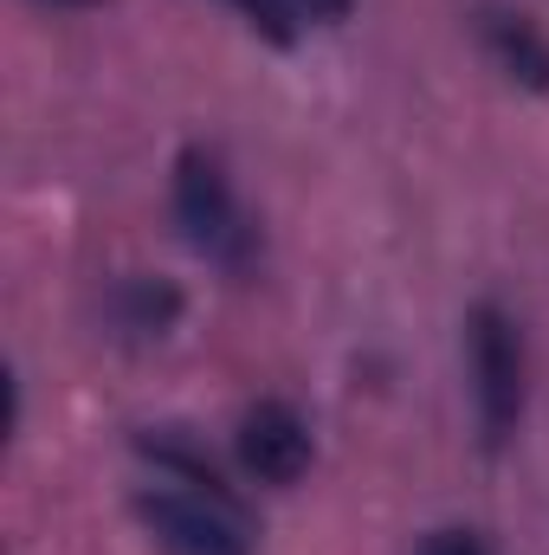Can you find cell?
Here are the masks:
<instances>
[{"mask_svg":"<svg viewBox=\"0 0 549 555\" xmlns=\"http://www.w3.org/2000/svg\"><path fill=\"white\" fill-rule=\"evenodd\" d=\"M413 555H491V550H485V537H478V530H433Z\"/></svg>","mask_w":549,"mask_h":555,"instance_id":"ba28073f","label":"cell"},{"mask_svg":"<svg viewBox=\"0 0 549 555\" xmlns=\"http://www.w3.org/2000/svg\"><path fill=\"white\" fill-rule=\"evenodd\" d=\"M227 7H233L259 39H272V46H291V39L304 33V20H297V7H291V0H227Z\"/></svg>","mask_w":549,"mask_h":555,"instance_id":"52a82bcc","label":"cell"},{"mask_svg":"<svg viewBox=\"0 0 549 555\" xmlns=\"http://www.w3.org/2000/svg\"><path fill=\"white\" fill-rule=\"evenodd\" d=\"M168 201H175L181 240H188L207 266L240 272V266L253 259L259 233L246 227V207H240V194H233V181H227V168H220L214 149H181V155H175V188H168Z\"/></svg>","mask_w":549,"mask_h":555,"instance_id":"6da1fadb","label":"cell"},{"mask_svg":"<svg viewBox=\"0 0 549 555\" xmlns=\"http://www.w3.org/2000/svg\"><path fill=\"white\" fill-rule=\"evenodd\" d=\"M233 459L253 485L266 491H291L310 459H317V439H310V420L297 414L291 401H259L240 414V433H233Z\"/></svg>","mask_w":549,"mask_h":555,"instance_id":"277c9868","label":"cell"},{"mask_svg":"<svg viewBox=\"0 0 549 555\" xmlns=\"http://www.w3.org/2000/svg\"><path fill=\"white\" fill-rule=\"evenodd\" d=\"M291 7H297V20H304V26H336V20H349V7H356V0H291Z\"/></svg>","mask_w":549,"mask_h":555,"instance_id":"9c48e42d","label":"cell"},{"mask_svg":"<svg viewBox=\"0 0 549 555\" xmlns=\"http://www.w3.org/2000/svg\"><path fill=\"white\" fill-rule=\"evenodd\" d=\"M137 517L168 555H253L246 504H220V498H201L168 478H149L137 491Z\"/></svg>","mask_w":549,"mask_h":555,"instance_id":"3957f363","label":"cell"},{"mask_svg":"<svg viewBox=\"0 0 549 555\" xmlns=\"http://www.w3.org/2000/svg\"><path fill=\"white\" fill-rule=\"evenodd\" d=\"M465 375L485 452H505L511 433L524 426V336L498 304H478L465 317Z\"/></svg>","mask_w":549,"mask_h":555,"instance_id":"7a4b0ae2","label":"cell"},{"mask_svg":"<svg viewBox=\"0 0 549 555\" xmlns=\"http://www.w3.org/2000/svg\"><path fill=\"white\" fill-rule=\"evenodd\" d=\"M485 46H491V59L505 65V78H518V85H531V91H549V39L531 20H518V13H485Z\"/></svg>","mask_w":549,"mask_h":555,"instance_id":"8992f818","label":"cell"},{"mask_svg":"<svg viewBox=\"0 0 549 555\" xmlns=\"http://www.w3.org/2000/svg\"><path fill=\"white\" fill-rule=\"evenodd\" d=\"M46 7H91V0H46Z\"/></svg>","mask_w":549,"mask_h":555,"instance_id":"30bf717a","label":"cell"},{"mask_svg":"<svg viewBox=\"0 0 549 555\" xmlns=\"http://www.w3.org/2000/svg\"><path fill=\"white\" fill-rule=\"evenodd\" d=\"M111 323L130 343H162L181 323V291L168 278H124L117 297H111Z\"/></svg>","mask_w":549,"mask_h":555,"instance_id":"5b68a950","label":"cell"}]
</instances>
